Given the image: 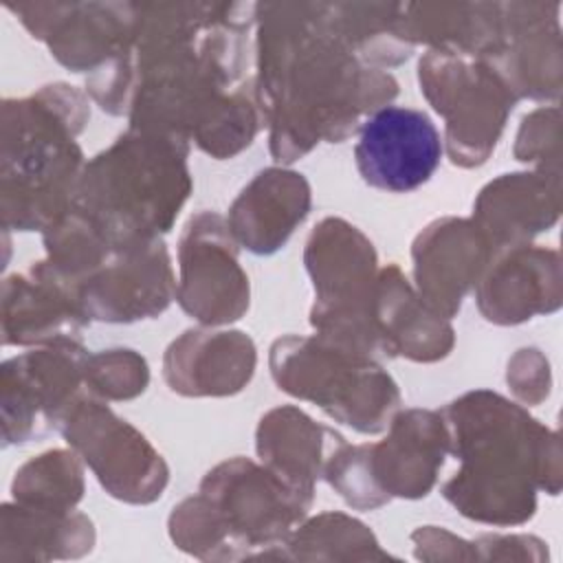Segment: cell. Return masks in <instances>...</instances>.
I'll list each match as a JSON object with an SVG mask.
<instances>
[{
    "instance_id": "obj_15",
    "label": "cell",
    "mask_w": 563,
    "mask_h": 563,
    "mask_svg": "<svg viewBox=\"0 0 563 563\" xmlns=\"http://www.w3.org/2000/svg\"><path fill=\"white\" fill-rule=\"evenodd\" d=\"M482 235L464 220H442L418 238L413 249L416 277L429 308L446 317L455 312L475 275L453 262L482 264Z\"/></svg>"
},
{
    "instance_id": "obj_12",
    "label": "cell",
    "mask_w": 563,
    "mask_h": 563,
    "mask_svg": "<svg viewBox=\"0 0 563 563\" xmlns=\"http://www.w3.org/2000/svg\"><path fill=\"white\" fill-rule=\"evenodd\" d=\"M180 306L205 323L238 319L249 306V284L235 262V249L224 224L213 213H200L180 240Z\"/></svg>"
},
{
    "instance_id": "obj_13",
    "label": "cell",
    "mask_w": 563,
    "mask_h": 563,
    "mask_svg": "<svg viewBox=\"0 0 563 563\" xmlns=\"http://www.w3.org/2000/svg\"><path fill=\"white\" fill-rule=\"evenodd\" d=\"M4 343L70 341L77 334L84 310L68 282L46 262L31 275H13L4 282Z\"/></svg>"
},
{
    "instance_id": "obj_16",
    "label": "cell",
    "mask_w": 563,
    "mask_h": 563,
    "mask_svg": "<svg viewBox=\"0 0 563 563\" xmlns=\"http://www.w3.org/2000/svg\"><path fill=\"white\" fill-rule=\"evenodd\" d=\"M323 431L297 409H277L262 420L257 449L262 460L266 457L273 464L275 475H284V482L310 495L321 464Z\"/></svg>"
},
{
    "instance_id": "obj_2",
    "label": "cell",
    "mask_w": 563,
    "mask_h": 563,
    "mask_svg": "<svg viewBox=\"0 0 563 563\" xmlns=\"http://www.w3.org/2000/svg\"><path fill=\"white\" fill-rule=\"evenodd\" d=\"M84 119L86 101L73 86H46L29 99L4 101V227L42 229L66 213V198L81 178L75 134Z\"/></svg>"
},
{
    "instance_id": "obj_17",
    "label": "cell",
    "mask_w": 563,
    "mask_h": 563,
    "mask_svg": "<svg viewBox=\"0 0 563 563\" xmlns=\"http://www.w3.org/2000/svg\"><path fill=\"white\" fill-rule=\"evenodd\" d=\"M81 471L73 455L51 451L31 460L15 473L13 495L26 504H57L75 501L81 493Z\"/></svg>"
},
{
    "instance_id": "obj_7",
    "label": "cell",
    "mask_w": 563,
    "mask_h": 563,
    "mask_svg": "<svg viewBox=\"0 0 563 563\" xmlns=\"http://www.w3.org/2000/svg\"><path fill=\"white\" fill-rule=\"evenodd\" d=\"M59 427L112 495L128 501H150L161 495L167 479L161 455L108 407L77 400Z\"/></svg>"
},
{
    "instance_id": "obj_5",
    "label": "cell",
    "mask_w": 563,
    "mask_h": 563,
    "mask_svg": "<svg viewBox=\"0 0 563 563\" xmlns=\"http://www.w3.org/2000/svg\"><path fill=\"white\" fill-rule=\"evenodd\" d=\"M271 365L282 389L363 433L380 431L398 405L391 378L356 350L288 336L273 345Z\"/></svg>"
},
{
    "instance_id": "obj_10",
    "label": "cell",
    "mask_w": 563,
    "mask_h": 563,
    "mask_svg": "<svg viewBox=\"0 0 563 563\" xmlns=\"http://www.w3.org/2000/svg\"><path fill=\"white\" fill-rule=\"evenodd\" d=\"M77 286L86 317L103 321H134L165 310L172 297L169 257L156 238L123 240Z\"/></svg>"
},
{
    "instance_id": "obj_8",
    "label": "cell",
    "mask_w": 563,
    "mask_h": 563,
    "mask_svg": "<svg viewBox=\"0 0 563 563\" xmlns=\"http://www.w3.org/2000/svg\"><path fill=\"white\" fill-rule=\"evenodd\" d=\"M84 350L73 341L51 350L26 352L2 365L4 440L26 442L42 435L77 402L73 396L84 376Z\"/></svg>"
},
{
    "instance_id": "obj_3",
    "label": "cell",
    "mask_w": 563,
    "mask_h": 563,
    "mask_svg": "<svg viewBox=\"0 0 563 563\" xmlns=\"http://www.w3.org/2000/svg\"><path fill=\"white\" fill-rule=\"evenodd\" d=\"M183 136L134 125L86 165L75 200L114 240L167 231L189 191Z\"/></svg>"
},
{
    "instance_id": "obj_9",
    "label": "cell",
    "mask_w": 563,
    "mask_h": 563,
    "mask_svg": "<svg viewBox=\"0 0 563 563\" xmlns=\"http://www.w3.org/2000/svg\"><path fill=\"white\" fill-rule=\"evenodd\" d=\"M442 141L433 121L405 106H383L361 125L354 161L361 178L385 191L405 194L424 185L438 169Z\"/></svg>"
},
{
    "instance_id": "obj_11",
    "label": "cell",
    "mask_w": 563,
    "mask_h": 563,
    "mask_svg": "<svg viewBox=\"0 0 563 563\" xmlns=\"http://www.w3.org/2000/svg\"><path fill=\"white\" fill-rule=\"evenodd\" d=\"M73 70L110 62L132 40L136 4L128 2H24L7 4Z\"/></svg>"
},
{
    "instance_id": "obj_4",
    "label": "cell",
    "mask_w": 563,
    "mask_h": 563,
    "mask_svg": "<svg viewBox=\"0 0 563 563\" xmlns=\"http://www.w3.org/2000/svg\"><path fill=\"white\" fill-rule=\"evenodd\" d=\"M449 444L462 457L464 466L444 486V495L462 512L479 519H499L501 512L519 504L515 493L532 495L523 473L534 466L537 457L528 455V440L539 424L519 407L486 391L468 394L449 409Z\"/></svg>"
},
{
    "instance_id": "obj_14",
    "label": "cell",
    "mask_w": 563,
    "mask_h": 563,
    "mask_svg": "<svg viewBox=\"0 0 563 563\" xmlns=\"http://www.w3.org/2000/svg\"><path fill=\"white\" fill-rule=\"evenodd\" d=\"M310 209V189L301 174L266 169L240 194L231 209L235 238L255 253L277 251Z\"/></svg>"
},
{
    "instance_id": "obj_1",
    "label": "cell",
    "mask_w": 563,
    "mask_h": 563,
    "mask_svg": "<svg viewBox=\"0 0 563 563\" xmlns=\"http://www.w3.org/2000/svg\"><path fill=\"white\" fill-rule=\"evenodd\" d=\"M260 22V97L268 110H282L273 128L299 117L288 130L271 139L277 158L292 161L321 136L339 141L354 132L358 114L372 101L391 97L365 90L380 81V73H361L354 51L330 22L328 7L319 4H257Z\"/></svg>"
},
{
    "instance_id": "obj_6",
    "label": "cell",
    "mask_w": 563,
    "mask_h": 563,
    "mask_svg": "<svg viewBox=\"0 0 563 563\" xmlns=\"http://www.w3.org/2000/svg\"><path fill=\"white\" fill-rule=\"evenodd\" d=\"M420 84L433 108L446 117L453 163H484L515 97L484 57L464 51H429L420 62Z\"/></svg>"
},
{
    "instance_id": "obj_18",
    "label": "cell",
    "mask_w": 563,
    "mask_h": 563,
    "mask_svg": "<svg viewBox=\"0 0 563 563\" xmlns=\"http://www.w3.org/2000/svg\"><path fill=\"white\" fill-rule=\"evenodd\" d=\"M84 378L90 380L99 394L110 398H130L145 389L147 367L145 361L130 350H112L92 361H86Z\"/></svg>"
}]
</instances>
